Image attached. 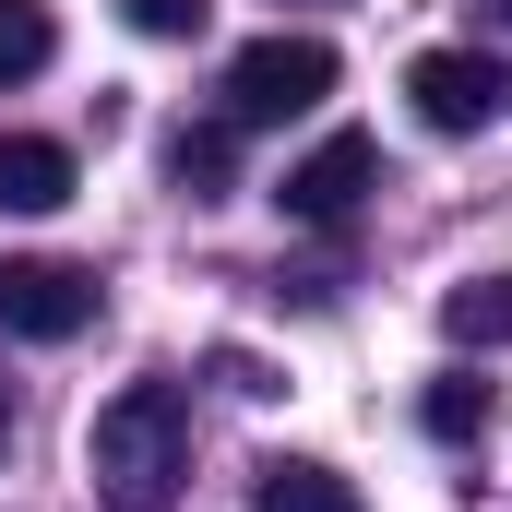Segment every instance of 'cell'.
<instances>
[{
	"label": "cell",
	"instance_id": "1",
	"mask_svg": "<svg viewBox=\"0 0 512 512\" xmlns=\"http://www.w3.org/2000/svg\"><path fill=\"white\" fill-rule=\"evenodd\" d=\"M84 477H96L108 512H179V489H191V405H179V382L108 393L96 429H84Z\"/></svg>",
	"mask_w": 512,
	"mask_h": 512
},
{
	"label": "cell",
	"instance_id": "2",
	"mask_svg": "<svg viewBox=\"0 0 512 512\" xmlns=\"http://www.w3.org/2000/svg\"><path fill=\"white\" fill-rule=\"evenodd\" d=\"M334 96V48L322 36H251L227 60V120H310Z\"/></svg>",
	"mask_w": 512,
	"mask_h": 512
},
{
	"label": "cell",
	"instance_id": "3",
	"mask_svg": "<svg viewBox=\"0 0 512 512\" xmlns=\"http://www.w3.org/2000/svg\"><path fill=\"white\" fill-rule=\"evenodd\" d=\"M84 322H96V274H84V262H48V251H12V262H0V334L72 346Z\"/></svg>",
	"mask_w": 512,
	"mask_h": 512
},
{
	"label": "cell",
	"instance_id": "4",
	"mask_svg": "<svg viewBox=\"0 0 512 512\" xmlns=\"http://www.w3.org/2000/svg\"><path fill=\"white\" fill-rule=\"evenodd\" d=\"M405 108L429 131H489L512 108V72L477 60V48H417V60H405Z\"/></svg>",
	"mask_w": 512,
	"mask_h": 512
},
{
	"label": "cell",
	"instance_id": "5",
	"mask_svg": "<svg viewBox=\"0 0 512 512\" xmlns=\"http://www.w3.org/2000/svg\"><path fill=\"white\" fill-rule=\"evenodd\" d=\"M370 191H382V143H370V131H322V143L286 167V191H274V203H286L298 227H346Z\"/></svg>",
	"mask_w": 512,
	"mask_h": 512
},
{
	"label": "cell",
	"instance_id": "6",
	"mask_svg": "<svg viewBox=\"0 0 512 512\" xmlns=\"http://www.w3.org/2000/svg\"><path fill=\"white\" fill-rule=\"evenodd\" d=\"M72 191H84L72 143H48V131H0V215H60Z\"/></svg>",
	"mask_w": 512,
	"mask_h": 512
},
{
	"label": "cell",
	"instance_id": "7",
	"mask_svg": "<svg viewBox=\"0 0 512 512\" xmlns=\"http://www.w3.org/2000/svg\"><path fill=\"white\" fill-rule=\"evenodd\" d=\"M227 179H239V120L167 131V191H179V203H227Z\"/></svg>",
	"mask_w": 512,
	"mask_h": 512
},
{
	"label": "cell",
	"instance_id": "8",
	"mask_svg": "<svg viewBox=\"0 0 512 512\" xmlns=\"http://www.w3.org/2000/svg\"><path fill=\"white\" fill-rule=\"evenodd\" d=\"M251 512H370V501H358L334 465H310V453H274V465L251 477Z\"/></svg>",
	"mask_w": 512,
	"mask_h": 512
},
{
	"label": "cell",
	"instance_id": "9",
	"mask_svg": "<svg viewBox=\"0 0 512 512\" xmlns=\"http://www.w3.org/2000/svg\"><path fill=\"white\" fill-rule=\"evenodd\" d=\"M441 334H453L465 358H501L512 346V274H465V286L441 298Z\"/></svg>",
	"mask_w": 512,
	"mask_h": 512
},
{
	"label": "cell",
	"instance_id": "10",
	"mask_svg": "<svg viewBox=\"0 0 512 512\" xmlns=\"http://www.w3.org/2000/svg\"><path fill=\"white\" fill-rule=\"evenodd\" d=\"M60 60V24H48V0H0V84H36Z\"/></svg>",
	"mask_w": 512,
	"mask_h": 512
},
{
	"label": "cell",
	"instance_id": "11",
	"mask_svg": "<svg viewBox=\"0 0 512 512\" xmlns=\"http://www.w3.org/2000/svg\"><path fill=\"white\" fill-rule=\"evenodd\" d=\"M417 429H429V441H477V429H489V382H477V370H441V382L417 393Z\"/></svg>",
	"mask_w": 512,
	"mask_h": 512
},
{
	"label": "cell",
	"instance_id": "12",
	"mask_svg": "<svg viewBox=\"0 0 512 512\" xmlns=\"http://www.w3.org/2000/svg\"><path fill=\"white\" fill-rule=\"evenodd\" d=\"M131 36H155V48H179V36H203L215 24V0H120Z\"/></svg>",
	"mask_w": 512,
	"mask_h": 512
},
{
	"label": "cell",
	"instance_id": "13",
	"mask_svg": "<svg viewBox=\"0 0 512 512\" xmlns=\"http://www.w3.org/2000/svg\"><path fill=\"white\" fill-rule=\"evenodd\" d=\"M215 382H227V393H286V382H274V370H262V358H239V346L215 358Z\"/></svg>",
	"mask_w": 512,
	"mask_h": 512
},
{
	"label": "cell",
	"instance_id": "14",
	"mask_svg": "<svg viewBox=\"0 0 512 512\" xmlns=\"http://www.w3.org/2000/svg\"><path fill=\"white\" fill-rule=\"evenodd\" d=\"M0 429H12V417H0Z\"/></svg>",
	"mask_w": 512,
	"mask_h": 512
},
{
	"label": "cell",
	"instance_id": "15",
	"mask_svg": "<svg viewBox=\"0 0 512 512\" xmlns=\"http://www.w3.org/2000/svg\"><path fill=\"white\" fill-rule=\"evenodd\" d=\"M501 12H512V0H501Z\"/></svg>",
	"mask_w": 512,
	"mask_h": 512
}]
</instances>
